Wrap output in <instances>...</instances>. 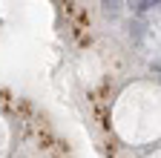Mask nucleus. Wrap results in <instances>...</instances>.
<instances>
[{
    "mask_svg": "<svg viewBox=\"0 0 161 158\" xmlns=\"http://www.w3.org/2000/svg\"><path fill=\"white\" fill-rule=\"evenodd\" d=\"M127 6L141 14V12H150L153 6H158V0H127Z\"/></svg>",
    "mask_w": 161,
    "mask_h": 158,
    "instance_id": "f03ea898",
    "label": "nucleus"
},
{
    "mask_svg": "<svg viewBox=\"0 0 161 158\" xmlns=\"http://www.w3.org/2000/svg\"><path fill=\"white\" fill-rule=\"evenodd\" d=\"M121 9H124V0H101V12L107 17H118Z\"/></svg>",
    "mask_w": 161,
    "mask_h": 158,
    "instance_id": "f257e3e1",
    "label": "nucleus"
}]
</instances>
